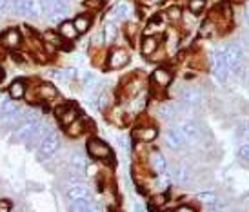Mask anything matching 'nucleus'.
Returning <instances> with one entry per match:
<instances>
[{"mask_svg": "<svg viewBox=\"0 0 249 212\" xmlns=\"http://www.w3.org/2000/svg\"><path fill=\"white\" fill-rule=\"evenodd\" d=\"M60 144H62V138H60V132L55 129H51L42 138V142L36 147V160L38 162H46V160H51L55 156L58 149H60Z\"/></svg>", "mask_w": 249, "mask_h": 212, "instance_id": "f257e3e1", "label": "nucleus"}, {"mask_svg": "<svg viewBox=\"0 0 249 212\" xmlns=\"http://www.w3.org/2000/svg\"><path fill=\"white\" fill-rule=\"evenodd\" d=\"M145 87H147V78L140 73H135V75L125 76L122 80V96L124 100H129V98H135V96L144 95Z\"/></svg>", "mask_w": 249, "mask_h": 212, "instance_id": "f03ea898", "label": "nucleus"}, {"mask_svg": "<svg viewBox=\"0 0 249 212\" xmlns=\"http://www.w3.org/2000/svg\"><path fill=\"white\" fill-rule=\"evenodd\" d=\"M220 49H222V55H224V58H226V64H228L229 69H233L235 65L246 62V48H244L242 42L238 40V38H236V40H231V42H226Z\"/></svg>", "mask_w": 249, "mask_h": 212, "instance_id": "7ed1b4c3", "label": "nucleus"}, {"mask_svg": "<svg viewBox=\"0 0 249 212\" xmlns=\"http://www.w3.org/2000/svg\"><path fill=\"white\" fill-rule=\"evenodd\" d=\"M86 151H88V156H91V160H95V162H106V163L113 162L111 147L100 138H89L86 144Z\"/></svg>", "mask_w": 249, "mask_h": 212, "instance_id": "20e7f679", "label": "nucleus"}, {"mask_svg": "<svg viewBox=\"0 0 249 212\" xmlns=\"http://www.w3.org/2000/svg\"><path fill=\"white\" fill-rule=\"evenodd\" d=\"M175 80V73L166 65H159L149 76V82H151V87L155 93H164L166 89L171 87V83Z\"/></svg>", "mask_w": 249, "mask_h": 212, "instance_id": "39448f33", "label": "nucleus"}, {"mask_svg": "<svg viewBox=\"0 0 249 212\" xmlns=\"http://www.w3.org/2000/svg\"><path fill=\"white\" fill-rule=\"evenodd\" d=\"M131 62V55L129 51L122 46H115L107 51V56H106V65L104 67L107 71H117V69H124L127 64Z\"/></svg>", "mask_w": 249, "mask_h": 212, "instance_id": "423d86ee", "label": "nucleus"}, {"mask_svg": "<svg viewBox=\"0 0 249 212\" xmlns=\"http://www.w3.org/2000/svg\"><path fill=\"white\" fill-rule=\"evenodd\" d=\"M175 127L180 130V134L184 136L187 145H193V144H196V142H200L202 129H200V125H198V122L193 120V118H182Z\"/></svg>", "mask_w": 249, "mask_h": 212, "instance_id": "0eeeda50", "label": "nucleus"}, {"mask_svg": "<svg viewBox=\"0 0 249 212\" xmlns=\"http://www.w3.org/2000/svg\"><path fill=\"white\" fill-rule=\"evenodd\" d=\"M53 114L55 118L58 120V123L62 125V129L66 125H70L71 122H75L76 118L82 114V111L78 109V105L73 102H64V103H58L55 109H53Z\"/></svg>", "mask_w": 249, "mask_h": 212, "instance_id": "6e6552de", "label": "nucleus"}, {"mask_svg": "<svg viewBox=\"0 0 249 212\" xmlns=\"http://www.w3.org/2000/svg\"><path fill=\"white\" fill-rule=\"evenodd\" d=\"M169 176H171V179H173L178 187H189L191 179H193V169H191V165L187 163V162L182 160V162L175 163L173 167L169 169Z\"/></svg>", "mask_w": 249, "mask_h": 212, "instance_id": "1a4fd4ad", "label": "nucleus"}, {"mask_svg": "<svg viewBox=\"0 0 249 212\" xmlns=\"http://www.w3.org/2000/svg\"><path fill=\"white\" fill-rule=\"evenodd\" d=\"M135 13V7L129 0H118L115 6L109 9V13L106 15V20H117V22H127Z\"/></svg>", "mask_w": 249, "mask_h": 212, "instance_id": "9d476101", "label": "nucleus"}, {"mask_svg": "<svg viewBox=\"0 0 249 212\" xmlns=\"http://www.w3.org/2000/svg\"><path fill=\"white\" fill-rule=\"evenodd\" d=\"M88 130H95V123H93V120H89V118L86 116V114H80L75 122H71L70 125L64 127L66 136H70V138L82 136V134H86Z\"/></svg>", "mask_w": 249, "mask_h": 212, "instance_id": "9b49d317", "label": "nucleus"}, {"mask_svg": "<svg viewBox=\"0 0 249 212\" xmlns=\"http://www.w3.org/2000/svg\"><path fill=\"white\" fill-rule=\"evenodd\" d=\"M155 113H157V116H159L160 122L171 123V122H175L180 114L178 103H177V100H162V102L157 103Z\"/></svg>", "mask_w": 249, "mask_h": 212, "instance_id": "f8f14e48", "label": "nucleus"}, {"mask_svg": "<svg viewBox=\"0 0 249 212\" xmlns=\"http://www.w3.org/2000/svg\"><path fill=\"white\" fill-rule=\"evenodd\" d=\"M145 165L147 169L151 171V174H164L169 172V163H167V158L162 154L160 151H149L147 158H145Z\"/></svg>", "mask_w": 249, "mask_h": 212, "instance_id": "ddd939ff", "label": "nucleus"}, {"mask_svg": "<svg viewBox=\"0 0 249 212\" xmlns=\"http://www.w3.org/2000/svg\"><path fill=\"white\" fill-rule=\"evenodd\" d=\"M131 138L135 142H144V144H153L157 138H159V129L151 125V123H145V125H137L131 132Z\"/></svg>", "mask_w": 249, "mask_h": 212, "instance_id": "4468645a", "label": "nucleus"}, {"mask_svg": "<svg viewBox=\"0 0 249 212\" xmlns=\"http://www.w3.org/2000/svg\"><path fill=\"white\" fill-rule=\"evenodd\" d=\"M22 40H24V36H22L20 29H7L4 33L0 34V44L7 49V51H15V49H18L22 46Z\"/></svg>", "mask_w": 249, "mask_h": 212, "instance_id": "2eb2a0df", "label": "nucleus"}, {"mask_svg": "<svg viewBox=\"0 0 249 212\" xmlns=\"http://www.w3.org/2000/svg\"><path fill=\"white\" fill-rule=\"evenodd\" d=\"M164 145H166L167 149H171V151H182L187 144L177 127H169L164 132Z\"/></svg>", "mask_w": 249, "mask_h": 212, "instance_id": "dca6fc26", "label": "nucleus"}, {"mask_svg": "<svg viewBox=\"0 0 249 212\" xmlns=\"http://www.w3.org/2000/svg\"><path fill=\"white\" fill-rule=\"evenodd\" d=\"M104 116L107 118V122L113 123V125H117V127H124L125 123L129 122L127 111H125V107H122V105H111L109 109L104 113Z\"/></svg>", "mask_w": 249, "mask_h": 212, "instance_id": "f3484780", "label": "nucleus"}, {"mask_svg": "<svg viewBox=\"0 0 249 212\" xmlns=\"http://www.w3.org/2000/svg\"><path fill=\"white\" fill-rule=\"evenodd\" d=\"M35 91H36V96H38V102H46V103L55 102L56 98L60 96L55 83H49V82L38 83L35 87Z\"/></svg>", "mask_w": 249, "mask_h": 212, "instance_id": "a211bd4d", "label": "nucleus"}, {"mask_svg": "<svg viewBox=\"0 0 249 212\" xmlns=\"http://www.w3.org/2000/svg\"><path fill=\"white\" fill-rule=\"evenodd\" d=\"M164 48H166L167 55H175L180 48V33L178 28H167L164 33Z\"/></svg>", "mask_w": 249, "mask_h": 212, "instance_id": "6ab92c4d", "label": "nucleus"}, {"mask_svg": "<svg viewBox=\"0 0 249 212\" xmlns=\"http://www.w3.org/2000/svg\"><path fill=\"white\" fill-rule=\"evenodd\" d=\"M160 42H162V36H157V34H144L142 40H140V53L147 58V56L153 55V53L160 48Z\"/></svg>", "mask_w": 249, "mask_h": 212, "instance_id": "aec40b11", "label": "nucleus"}, {"mask_svg": "<svg viewBox=\"0 0 249 212\" xmlns=\"http://www.w3.org/2000/svg\"><path fill=\"white\" fill-rule=\"evenodd\" d=\"M66 198L70 199V201H75V199H86V198H91V191L89 187L84 183H73V185H68V189H66Z\"/></svg>", "mask_w": 249, "mask_h": 212, "instance_id": "412c9836", "label": "nucleus"}, {"mask_svg": "<svg viewBox=\"0 0 249 212\" xmlns=\"http://www.w3.org/2000/svg\"><path fill=\"white\" fill-rule=\"evenodd\" d=\"M42 40L51 44V46L56 48V49H70V46H71V42L66 40L62 34L56 31V29H48L46 33L42 34Z\"/></svg>", "mask_w": 249, "mask_h": 212, "instance_id": "4be33fe9", "label": "nucleus"}, {"mask_svg": "<svg viewBox=\"0 0 249 212\" xmlns=\"http://www.w3.org/2000/svg\"><path fill=\"white\" fill-rule=\"evenodd\" d=\"M26 91H28V82L24 78H17L9 83V89H7V95L13 100H22L26 96Z\"/></svg>", "mask_w": 249, "mask_h": 212, "instance_id": "5701e85b", "label": "nucleus"}, {"mask_svg": "<svg viewBox=\"0 0 249 212\" xmlns=\"http://www.w3.org/2000/svg\"><path fill=\"white\" fill-rule=\"evenodd\" d=\"M56 31L62 34L68 42H75L80 36L75 28V24H73V20H62L60 24H56Z\"/></svg>", "mask_w": 249, "mask_h": 212, "instance_id": "b1692460", "label": "nucleus"}, {"mask_svg": "<svg viewBox=\"0 0 249 212\" xmlns=\"http://www.w3.org/2000/svg\"><path fill=\"white\" fill-rule=\"evenodd\" d=\"M70 211H73V212H91V211H98V207H97V203H95V199L86 198V199H75V201H71Z\"/></svg>", "mask_w": 249, "mask_h": 212, "instance_id": "393cba45", "label": "nucleus"}, {"mask_svg": "<svg viewBox=\"0 0 249 212\" xmlns=\"http://www.w3.org/2000/svg\"><path fill=\"white\" fill-rule=\"evenodd\" d=\"M166 22H164V18L160 20V18H153V20H149V24L144 28V31L142 33L144 34H157V36H164V33H166Z\"/></svg>", "mask_w": 249, "mask_h": 212, "instance_id": "a878e982", "label": "nucleus"}, {"mask_svg": "<svg viewBox=\"0 0 249 212\" xmlns=\"http://www.w3.org/2000/svg\"><path fill=\"white\" fill-rule=\"evenodd\" d=\"M29 18L33 20H38L42 16H46V6H44V0H29V7L28 13H26Z\"/></svg>", "mask_w": 249, "mask_h": 212, "instance_id": "bb28decb", "label": "nucleus"}, {"mask_svg": "<svg viewBox=\"0 0 249 212\" xmlns=\"http://www.w3.org/2000/svg\"><path fill=\"white\" fill-rule=\"evenodd\" d=\"M198 34H200L202 38H213L214 34H218L216 22H214L211 16H208V18L198 26Z\"/></svg>", "mask_w": 249, "mask_h": 212, "instance_id": "cd10ccee", "label": "nucleus"}, {"mask_svg": "<svg viewBox=\"0 0 249 212\" xmlns=\"http://www.w3.org/2000/svg\"><path fill=\"white\" fill-rule=\"evenodd\" d=\"M89 165V158L86 156L82 151H73L70 154V167H75V169H80V171H86Z\"/></svg>", "mask_w": 249, "mask_h": 212, "instance_id": "c85d7f7f", "label": "nucleus"}, {"mask_svg": "<svg viewBox=\"0 0 249 212\" xmlns=\"http://www.w3.org/2000/svg\"><path fill=\"white\" fill-rule=\"evenodd\" d=\"M73 24H75L76 31H78V34H86L88 31L91 29V26H93V18H91L89 15H76L75 18H73Z\"/></svg>", "mask_w": 249, "mask_h": 212, "instance_id": "c756f323", "label": "nucleus"}, {"mask_svg": "<svg viewBox=\"0 0 249 212\" xmlns=\"http://www.w3.org/2000/svg\"><path fill=\"white\" fill-rule=\"evenodd\" d=\"M102 31H104V36H106V44H111V42L117 40L120 28L117 26V20H106L104 26H102Z\"/></svg>", "mask_w": 249, "mask_h": 212, "instance_id": "7c9ffc66", "label": "nucleus"}, {"mask_svg": "<svg viewBox=\"0 0 249 212\" xmlns=\"http://www.w3.org/2000/svg\"><path fill=\"white\" fill-rule=\"evenodd\" d=\"M115 100H113V95H111L109 91H100L97 95V107L100 111H107L111 107V105H115Z\"/></svg>", "mask_w": 249, "mask_h": 212, "instance_id": "2f4dec72", "label": "nucleus"}, {"mask_svg": "<svg viewBox=\"0 0 249 212\" xmlns=\"http://www.w3.org/2000/svg\"><path fill=\"white\" fill-rule=\"evenodd\" d=\"M182 13H184V9H182L180 6H171L164 11L162 18H166L169 24H178L180 18H182Z\"/></svg>", "mask_w": 249, "mask_h": 212, "instance_id": "473e14b6", "label": "nucleus"}, {"mask_svg": "<svg viewBox=\"0 0 249 212\" xmlns=\"http://www.w3.org/2000/svg\"><path fill=\"white\" fill-rule=\"evenodd\" d=\"M195 26H196V15L186 9V11L182 13V18H180L177 28H184L186 31H191V28H195Z\"/></svg>", "mask_w": 249, "mask_h": 212, "instance_id": "72a5a7b5", "label": "nucleus"}, {"mask_svg": "<svg viewBox=\"0 0 249 212\" xmlns=\"http://www.w3.org/2000/svg\"><path fill=\"white\" fill-rule=\"evenodd\" d=\"M195 199L206 207V205H209V203H214V201L218 199V196H216V192H213V191H206V192H198V194L195 196Z\"/></svg>", "mask_w": 249, "mask_h": 212, "instance_id": "f704fd0d", "label": "nucleus"}, {"mask_svg": "<svg viewBox=\"0 0 249 212\" xmlns=\"http://www.w3.org/2000/svg\"><path fill=\"white\" fill-rule=\"evenodd\" d=\"M206 6H208V0H187V11H191V13L195 15H200L204 9H206Z\"/></svg>", "mask_w": 249, "mask_h": 212, "instance_id": "c9c22d12", "label": "nucleus"}, {"mask_svg": "<svg viewBox=\"0 0 249 212\" xmlns=\"http://www.w3.org/2000/svg\"><path fill=\"white\" fill-rule=\"evenodd\" d=\"M139 28H140V26L137 24V22H135V20H129V22H127V24L124 26V34H125V36H127V38H129L131 42H135V36L139 34Z\"/></svg>", "mask_w": 249, "mask_h": 212, "instance_id": "e433bc0d", "label": "nucleus"}, {"mask_svg": "<svg viewBox=\"0 0 249 212\" xmlns=\"http://www.w3.org/2000/svg\"><path fill=\"white\" fill-rule=\"evenodd\" d=\"M166 58H167V51H166V48H164V46H160V48L157 49L153 55L147 56V60L153 62V64H162Z\"/></svg>", "mask_w": 249, "mask_h": 212, "instance_id": "4c0bfd02", "label": "nucleus"}, {"mask_svg": "<svg viewBox=\"0 0 249 212\" xmlns=\"http://www.w3.org/2000/svg\"><path fill=\"white\" fill-rule=\"evenodd\" d=\"M95 82H97V76L93 75L91 71H86L82 75V83H84V87H93L95 85Z\"/></svg>", "mask_w": 249, "mask_h": 212, "instance_id": "58836bf2", "label": "nucleus"}, {"mask_svg": "<svg viewBox=\"0 0 249 212\" xmlns=\"http://www.w3.org/2000/svg\"><path fill=\"white\" fill-rule=\"evenodd\" d=\"M84 6L89 7L91 11H98L104 6V0H84Z\"/></svg>", "mask_w": 249, "mask_h": 212, "instance_id": "ea45409f", "label": "nucleus"}, {"mask_svg": "<svg viewBox=\"0 0 249 212\" xmlns=\"http://www.w3.org/2000/svg\"><path fill=\"white\" fill-rule=\"evenodd\" d=\"M236 156L238 160H242V162H249V144H244L238 147V152H236Z\"/></svg>", "mask_w": 249, "mask_h": 212, "instance_id": "a19ab883", "label": "nucleus"}, {"mask_svg": "<svg viewBox=\"0 0 249 212\" xmlns=\"http://www.w3.org/2000/svg\"><path fill=\"white\" fill-rule=\"evenodd\" d=\"M11 209H13V205L9 199H0V212H9Z\"/></svg>", "mask_w": 249, "mask_h": 212, "instance_id": "79ce46f5", "label": "nucleus"}, {"mask_svg": "<svg viewBox=\"0 0 249 212\" xmlns=\"http://www.w3.org/2000/svg\"><path fill=\"white\" fill-rule=\"evenodd\" d=\"M118 145H122L125 151H131V144H129V136L118 138Z\"/></svg>", "mask_w": 249, "mask_h": 212, "instance_id": "37998d69", "label": "nucleus"}, {"mask_svg": "<svg viewBox=\"0 0 249 212\" xmlns=\"http://www.w3.org/2000/svg\"><path fill=\"white\" fill-rule=\"evenodd\" d=\"M175 211L177 212H195L196 211V207L195 205H177L175 207Z\"/></svg>", "mask_w": 249, "mask_h": 212, "instance_id": "c03bdc74", "label": "nucleus"}, {"mask_svg": "<svg viewBox=\"0 0 249 212\" xmlns=\"http://www.w3.org/2000/svg\"><path fill=\"white\" fill-rule=\"evenodd\" d=\"M244 20H246V24H249V0H246V4H244Z\"/></svg>", "mask_w": 249, "mask_h": 212, "instance_id": "a18cd8bd", "label": "nucleus"}, {"mask_svg": "<svg viewBox=\"0 0 249 212\" xmlns=\"http://www.w3.org/2000/svg\"><path fill=\"white\" fill-rule=\"evenodd\" d=\"M142 2H144L145 6H159V4H162V2H164V0H142Z\"/></svg>", "mask_w": 249, "mask_h": 212, "instance_id": "49530a36", "label": "nucleus"}, {"mask_svg": "<svg viewBox=\"0 0 249 212\" xmlns=\"http://www.w3.org/2000/svg\"><path fill=\"white\" fill-rule=\"evenodd\" d=\"M229 4H231V6H244V4H246V0H229Z\"/></svg>", "mask_w": 249, "mask_h": 212, "instance_id": "de8ad7c7", "label": "nucleus"}, {"mask_svg": "<svg viewBox=\"0 0 249 212\" xmlns=\"http://www.w3.org/2000/svg\"><path fill=\"white\" fill-rule=\"evenodd\" d=\"M6 51H7V49L4 48L2 44H0V58H4V56H6Z\"/></svg>", "mask_w": 249, "mask_h": 212, "instance_id": "09e8293b", "label": "nucleus"}, {"mask_svg": "<svg viewBox=\"0 0 249 212\" xmlns=\"http://www.w3.org/2000/svg\"><path fill=\"white\" fill-rule=\"evenodd\" d=\"M244 83L248 85V89H249V65H248V75H246V80H244Z\"/></svg>", "mask_w": 249, "mask_h": 212, "instance_id": "8fccbe9b", "label": "nucleus"}, {"mask_svg": "<svg viewBox=\"0 0 249 212\" xmlns=\"http://www.w3.org/2000/svg\"><path fill=\"white\" fill-rule=\"evenodd\" d=\"M246 134L249 136V122H248V125H246Z\"/></svg>", "mask_w": 249, "mask_h": 212, "instance_id": "3c124183", "label": "nucleus"}, {"mask_svg": "<svg viewBox=\"0 0 249 212\" xmlns=\"http://www.w3.org/2000/svg\"><path fill=\"white\" fill-rule=\"evenodd\" d=\"M2 78H4V71H2V69H0V80H2Z\"/></svg>", "mask_w": 249, "mask_h": 212, "instance_id": "603ef678", "label": "nucleus"}, {"mask_svg": "<svg viewBox=\"0 0 249 212\" xmlns=\"http://www.w3.org/2000/svg\"><path fill=\"white\" fill-rule=\"evenodd\" d=\"M68 2H71V0H68Z\"/></svg>", "mask_w": 249, "mask_h": 212, "instance_id": "864d4df0", "label": "nucleus"}]
</instances>
